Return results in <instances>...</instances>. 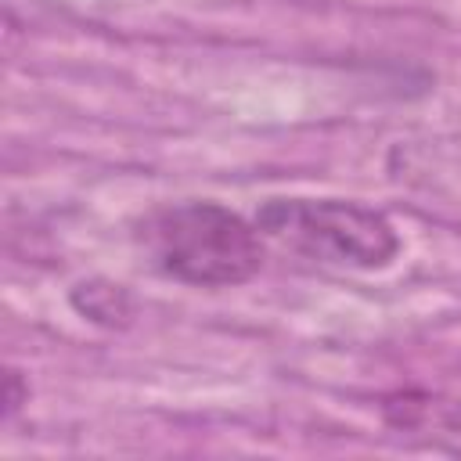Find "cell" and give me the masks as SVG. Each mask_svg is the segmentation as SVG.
<instances>
[{
    "label": "cell",
    "mask_w": 461,
    "mask_h": 461,
    "mask_svg": "<svg viewBox=\"0 0 461 461\" xmlns=\"http://www.w3.org/2000/svg\"><path fill=\"white\" fill-rule=\"evenodd\" d=\"M137 245L158 274L191 288H234L263 267L259 227L209 198L155 205L137 223Z\"/></svg>",
    "instance_id": "cell-1"
},
{
    "label": "cell",
    "mask_w": 461,
    "mask_h": 461,
    "mask_svg": "<svg viewBox=\"0 0 461 461\" xmlns=\"http://www.w3.org/2000/svg\"><path fill=\"white\" fill-rule=\"evenodd\" d=\"M256 227L281 249L342 270H385L403 249L385 212L346 198H267Z\"/></svg>",
    "instance_id": "cell-2"
},
{
    "label": "cell",
    "mask_w": 461,
    "mask_h": 461,
    "mask_svg": "<svg viewBox=\"0 0 461 461\" xmlns=\"http://www.w3.org/2000/svg\"><path fill=\"white\" fill-rule=\"evenodd\" d=\"M72 306L97 321V324H115L122 317H130V299L119 285H101V281H90V285H79L72 288Z\"/></svg>",
    "instance_id": "cell-3"
},
{
    "label": "cell",
    "mask_w": 461,
    "mask_h": 461,
    "mask_svg": "<svg viewBox=\"0 0 461 461\" xmlns=\"http://www.w3.org/2000/svg\"><path fill=\"white\" fill-rule=\"evenodd\" d=\"M22 403V393H18V371H7V414H14Z\"/></svg>",
    "instance_id": "cell-4"
}]
</instances>
